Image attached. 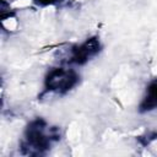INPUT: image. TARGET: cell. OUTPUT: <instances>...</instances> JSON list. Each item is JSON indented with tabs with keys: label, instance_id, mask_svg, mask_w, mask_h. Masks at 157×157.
I'll use <instances>...</instances> for the list:
<instances>
[{
	"label": "cell",
	"instance_id": "2",
	"mask_svg": "<svg viewBox=\"0 0 157 157\" xmlns=\"http://www.w3.org/2000/svg\"><path fill=\"white\" fill-rule=\"evenodd\" d=\"M38 1H45V2H52V1H55V0H38Z\"/></svg>",
	"mask_w": 157,
	"mask_h": 157
},
{
	"label": "cell",
	"instance_id": "1",
	"mask_svg": "<svg viewBox=\"0 0 157 157\" xmlns=\"http://www.w3.org/2000/svg\"><path fill=\"white\" fill-rule=\"evenodd\" d=\"M145 109H153L157 108V82L151 85L150 88L147 90V96L144 102Z\"/></svg>",
	"mask_w": 157,
	"mask_h": 157
}]
</instances>
